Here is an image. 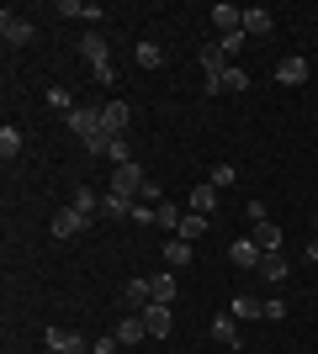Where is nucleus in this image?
Returning a JSON list of instances; mask_svg holds the SVG:
<instances>
[{"label": "nucleus", "instance_id": "1", "mask_svg": "<svg viewBox=\"0 0 318 354\" xmlns=\"http://www.w3.org/2000/svg\"><path fill=\"white\" fill-rule=\"evenodd\" d=\"M80 59L91 64V74L101 80V85H112V80H117V69H112V48H106L101 32H85V37H80Z\"/></svg>", "mask_w": 318, "mask_h": 354}, {"label": "nucleus", "instance_id": "2", "mask_svg": "<svg viewBox=\"0 0 318 354\" xmlns=\"http://www.w3.org/2000/svg\"><path fill=\"white\" fill-rule=\"evenodd\" d=\"M143 185H149V175H143V164L133 159V164H117V169H112V185H106V191L138 201V196H143Z\"/></svg>", "mask_w": 318, "mask_h": 354}, {"label": "nucleus", "instance_id": "3", "mask_svg": "<svg viewBox=\"0 0 318 354\" xmlns=\"http://www.w3.org/2000/svg\"><path fill=\"white\" fill-rule=\"evenodd\" d=\"M0 37H6V48H27V43H37V27H32L27 16L6 11L0 16Z\"/></svg>", "mask_w": 318, "mask_h": 354}, {"label": "nucleus", "instance_id": "4", "mask_svg": "<svg viewBox=\"0 0 318 354\" xmlns=\"http://www.w3.org/2000/svg\"><path fill=\"white\" fill-rule=\"evenodd\" d=\"M64 122H69V133H75L80 143H91V138L101 133V106H75Z\"/></svg>", "mask_w": 318, "mask_h": 354}, {"label": "nucleus", "instance_id": "5", "mask_svg": "<svg viewBox=\"0 0 318 354\" xmlns=\"http://www.w3.org/2000/svg\"><path fill=\"white\" fill-rule=\"evenodd\" d=\"M43 339H48V349H59V354H91V339L75 333V328H48Z\"/></svg>", "mask_w": 318, "mask_h": 354}, {"label": "nucleus", "instance_id": "6", "mask_svg": "<svg viewBox=\"0 0 318 354\" xmlns=\"http://www.w3.org/2000/svg\"><path fill=\"white\" fill-rule=\"evenodd\" d=\"M138 317H143V328H149V339H165L170 328H175V317H170V301H149Z\"/></svg>", "mask_w": 318, "mask_h": 354}, {"label": "nucleus", "instance_id": "7", "mask_svg": "<svg viewBox=\"0 0 318 354\" xmlns=\"http://www.w3.org/2000/svg\"><path fill=\"white\" fill-rule=\"evenodd\" d=\"M127 122H133V106H127V101H101V127H106V133H127Z\"/></svg>", "mask_w": 318, "mask_h": 354}, {"label": "nucleus", "instance_id": "8", "mask_svg": "<svg viewBox=\"0 0 318 354\" xmlns=\"http://www.w3.org/2000/svg\"><path fill=\"white\" fill-rule=\"evenodd\" d=\"M212 21H218V32H244V6H233V0H218L212 6Z\"/></svg>", "mask_w": 318, "mask_h": 354}, {"label": "nucleus", "instance_id": "9", "mask_svg": "<svg viewBox=\"0 0 318 354\" xmlns=\"http://www.w3.org/2000/svg\"><path fill=\"white\" fill-rule=\"evenodd\" d=\"M80 227H91L85 212H75V207H59V212H53V238H75Z\"/></svg>", "mask_w": 318, "mask_h": 354}, {"label": "nucleus", "instance_id": "10", "mask_svg": "<svg viewBox=\"0 0 318 354\" xmlns=\"http://www.w3.org/2000/svg\"><path fill=\"white\" fill-rule=\"evenodd\" d=\"M112 333H117V344H122V349H133V344H143V339H149V328H143V317H138V312H127V317H122V323L112 328Z\"/></svg>", "mask_w": 318, "mask_h": 354}, {"label": "nucleus", "instance_id": "11", "mask_svg": "<svg viewBox=\"0 0 318 354\" xmlns=\"http://www.w3.org/2000/svg\"><path fill=\"white\" fill-rule=\"evenodd\" d=\"M212 339L218 344H228V349H239V317H233V312H218V317H212Z\"/></svg>", "mask_w": 318, "mask_h": 354}, {"label": "nucleus", "instance_id": "12", "mask_svg": "<svg viewBox=\"0 0 318 354\" xmlns=\"http://www.w3.org/2000/svg\"><path fill=\"white\" fill-rule=\"evenodd\" d=\"M53 16H69V21H101V6H85V0H59L53 6Z\"/></svg>", "mask_w": 318, "mask_h": 354}, {"label": "nucleus", "instance_id": "13", "mask_svg": "<svg viewBox=\"0 0 318 354\" xmlns=\"http://www.w3.org/2000/svg\"><path fill=\"white\" fill-rule=\"evenodd\" d=\"M276 80H281V85H308V59H303V53L281 59V64H276Z\"/></svg>", "mask_w": 318, "mask_h": 354}, {"label": "nucleus", "instance_id": "14", "mask_svg": "<svg viewBox=\"0 0 318 354\" xmlns=\"http://www.w3.org/2000/svg\"><path fill=\"white\" fill-rule=\"evenodd\" d=\"M228 259H233L239 270H260V259H265V254H260V243H255V238H239V243L228 249Z\"/></svg>", "mask_w": 318, "mask_h": 354}, {"label": "nucleus", "instance_id": "15", "mask_svg": "<svg viewBox=\"0 0 318 354\" xmlns=\"http://www.w3.org/2000/svg\"><path fill=\"white\" fill-rule=\"evenodd\" d=\"M271 11H265V6H249V11H244V37H271Z\"/></svg>", "mask_w": 318, "mask_h": 354}, {"label": "nucleus", "instance_id": "16", "mask_svg": "<svg viewBox=\"0 0 318 354\" xmlns=\"http://www.w3.org/2000/svg\"><path fill=\"white\" fill-rule=\"evenodd\" d=\"M244 95V90H249V69H239V64H228L223 74H218V95Z\"/></svg>", "mask_w": 318, "mask_h": 354}, {"label": "nucleus", "instance_id": "17", "mask_svg": "<svg viewBox=\"0 0 318 354\" xmlns=\"http://www.w3.org/2000/svg\"><path fill=\"white\" fill-rule=\"evenodd\" d=\"M249 238L260 243V254H281V227H276V222H255Z\"/></svg>", "mask_w": 318, "mask_h": 354}, {"label": "nucleus", "instance_id": "18", "mask_svg": "<svg viewBox=\"0 0 318 354\" xmlns=\"http://www.w3.org/2000/svg\"><path fill=\"white\" fill-rule=\"evenodd\" d=\"M69 207L85 212V217H96V212H101V196H96V185H75V191H69Z\"/></svg>", "mask_w": 318, "mask_h": 354}, {"label": "nucleus", "instance_id": "19", "mask_svg": "<svg viewBox=\"0 0 318 354\" xmlns=\"http://www.w3.org/2000/svg\"><path fill=\"white\" fill-rule=\"evenodd\" d=\"M260 275H265V281L271 286H281L292 275V265H287V254H265V259H260Z\"/></svg>", "mask_w": 318, "mask_h": 354}, {"label": "nucleus", "instance_id": "20", "mask_svg": "<svg viewBox=\"0 0 318 354\" xmlns=\"http://www.w3.org/2000/svg\"><path fill=\"white\" fill-rule=\"evenodd\" d=\"M233 317H239V323H255V317H265V301H260V296H233Z\"/></svg>", "mask_w": 318, "mask_h": 354}, {"label": "nucleus", "instance_id": "21", "mask_svg": "<svg viewBox=\"0 0 318 354\" xmlns=\"http://www.w3.org/2000/svg\"><path fill=\"white\" fill-rule=\"evenodd\" d=\"M101 217H106V222L133 217V201H127V196H112V191H101Z\"/></svg>", "mask_w": 318, "mask_h": 354}, {"label": "nucleus", "instance_id": "22", "mask_svg": "<svg viewBox=\"0 0 318 354\" xmlns=\"http://www.w3.org/2000/svg\"><path fill=\"white\" fill-rule=\"evenodd\" d=\"M207 227H212V222L202 217V212H186V217H181V227H175V238H186V243H197V238L207 233Z\"/></svg>", "mask_w": 318, "mask_h": 354}, {"label": "nucleus", "instance_id": "23", "mask_svg": "<svg viewBox=\"0 0 318 354\" xmlns=\"http://www.w3.org/2000/svg\"><path fill=\"white\" fill-rule=\"evenodd\" d=\"M212 207H218V185H191V212H202V217H212Z\"/></svg>", "mask_w": 318, "mask_h": 354}, {"label": "nucleus", "instance_id": "24", "mask_svg": "<svg viewBox=\"0 0 318 354\" xmlns=\"http://www.w3.org/2000/svg\"><path fill=\"white\" fill-rule=\"evenodd\" d=\"M165 265L191 270V243H186V238H170V243H165Z\"/></svg>", "mask_w": 318, "mask_h": 354}, {"label": "nucleus", "instance_id": "25", "mask_svg": "<svg viewBox=\"0 0 318 354\" xmlns=\"http://www.w3.org/2000/svg\"><path fill=\"white\" fill-rule=\"evenodd\" d=\"M197 59H202V69H207V80H218V74L228 69V59H223V48H218V43H207Z\"/></svg>", "mask_w": 318, "mask_h": 354}, {"label": "nucleus", "instance_id": "26", "mask_svg": "<svg viewBox=\"0 0 318 354\" xmlns=\"http://www.w3.org/2000/svg\"><path fill=\"white\" fill-rule=\"evenodd\" d=\"M133 59H138V69H159V64H165V48H159V43H149V37H143V43H138V53H133Z\"/></svg>", "mask_w": 318, "mask_h": 354}, {"label": "nucleus", "instance_id": "27", "mask_svg": "<svg viewBox=\"0 0 318 354\" xmlns=\"http://www.w3.org/2000/svg\"><path fill=\"white\" fill-rule=\"evenodd\" d=\"M16 153H21V127H11V122H6V127H0V159L11 164Z\"/></svg>", "mask_w": 318, "mask_h": 354}, {"label": "nucleus", "instance_id": "28", "mask_svg": "<svg viewBox=\"0 0 318 354\" xmlns=\"http://www.w3.org/2000/svg\"><path fill=\"white\" fill-rule=\"evenodd\" d=\"M154 222H159V227H181V207H175V201H159V207H154Z\"/></svg>", "mask_w": 318, "mask_h": 354}, {"label": "nucleus", "instance_id": "29", "mask_svg": "<svg viewBox=\"0 0 318 354\" xmlns=\"http://www.w3.org/2000/svg\"><path fill=\"white\" fill-rule=\"evenodd\" d=\"M154 286V301H175V275H149Z\"/></svg>", "mask_w": 318, "mask_h": 354}, {"label": "nucleus", "instance_id": "30", "mask_svg": "<svg viewBox=\"0 0 318 354\" xmlns=\"http://www.w3.org/2000/svg\"><path fill=\"white\" fill-rule=\"evenodd\" d=\"M48 106L69 117V111H75V95H69V90H64V85H53V90H48Z\"/></svg>", "mask_w": 318, "mask_h": 354}, {"label": "nucleus", "instance_id": "31", "mask_svg": "<svg viewBox=\"0 0 318 354\" xmlns=\"http://www.w3.org/2000/svg\"><path fill=\"white\" fill-rule=\"evenodd\" d=\"M244 43H249L244 32H228V37H223L218 48H223V59H239V53H244Z\"/></svg>", "mask_w": 318, "mask_h": 354}, {"label": "nucleus", "instance_id": "32", "mask_svg": "<svg viewBox=\"0 0 318 354\" xmlns=\"http://www.w3.org/2000/svg\"><path fill=\"white\" fill-rule=\"evenodd\" d=\"M212 185H233V180H239V169H233V164H212Z\"/></svg>", "mask_w": 318, "mask_h": 354}, {"label": "nucleus", "instance_id": "33", "mask_svg": "<svg viewBox=\"0 0 318 354\" xmlns=\"http://www.w3.org/2000/svg\"><path fill=\"white\" fill-rule=\"evenodd\" d=\"M133 222H138V227H149V222H154V207H149V201H133Z\"/></svg>", "mask_w": 318, "mask_h": 354}, {"label": "nucleus", "instance_id": "34", "mask_svg": "<svg viewBox=\"0 0 318 354\" xmlns=\"http://www.w3.org/2000/svg\"><path fill=\"white\" fill-rule=\"evenodd\" d=\"M117 349H122L117 333H106V339H96V344H91V354H117Z\"/></svg>", "mask_w": 318, "mask_h": 354}, {"label": "nucleus", "instance_id": "35", "mask_svg": "<svg viewBox=\"0 0 318 354\" xmlns=\"http://www.w3.org/2000/svg\"><path fill=\"white\" fill-rule=\"evenodd\" d=\"M287 317V301H265V323H281Z\"/></svg>", "mask_w": 318, "mask_h": 354}, {"label": "nucleus", "instance_id": "36", "mask_svg": "<svg viewBox=\"0 0 318 354\" xmlns=\"http://www.w3.org/2000/svg\"><path fill=\"white\" fill-rule=\"evenodd\" d=\"M308 259H313V265H318V233L308 238Z\"/></svg>", "mask_w": 318, "mask_h": 354}, {"label": "nucleus", "instance_id": "37", "mask_svg": "<svg viewBox=\"0 0 318 354\" xmlns=\"http://www.w3.org/2000/svg\"><path fill=\"white\" fill-rule=\"evenodd\" d=\"M313 233H318V212H313Z\"/></svg>", "mask_w": 318, "mask_h": 354}, {"label": "nucleus", "instance_id": "38", "mask_svg": "<svg viewBox=\"0 0 318 354\" xmlns=\"http://www.w3.org/2000/svg\"><path fill=\"white\" fill-rule=\"evenodd\" d=\"M48 354H59V349H48Z\"/></svg>", "mask_w": 318, "mask_h": 354}]
</instances>
